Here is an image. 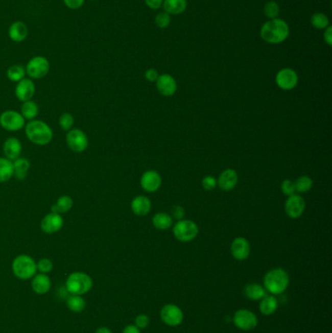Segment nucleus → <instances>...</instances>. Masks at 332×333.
<instances>
[{"mask_svg": "<svg viewBox=\"0 0 332 333\" xmlns=\"http://www.w3.org/2000/svg\"><path fill=\"white\" fill-rule=\"evenodd\" d=\"M290 35L289 25L281 19H273L266 21L260 31V36L264 41L279 44L287 40Z\"/></svg>", "mask_w": 332, "mask_h": 333, "instance_id": "obj_1", "label": "nucleus"}, {"mask_svg": "<svg viewBox=\"0 0 332 333\" xmlns=\"http://www.w3.org/2000/svg\"><path fill=\"white\" fill-rule=\"evenodd\" d=\"M263 283L265 290L272 295H280L287 291L290 284V276L287 271L275 268L266 273Z\"/></svg>", "mask_w": 332, "mask_h": 333, "instance_id": "obj_2", "label": "nucleus"}, {"mask_svg": "<svg viewBox=\"0 0 332 333\" xmlns=\"http://www.w3.org/2000/svg\"><path fill=\"white\" fill-rule=\"evenodd\" d=\"M26 134L32 144L46 146L53 138L51 128L40 120H32L26 126Z\"/></svg>", "mask_w": 332, "mask_h": 333, "instance_id": "obj_3", "label": "nucleus"}, {"mask_svg": "<svg viewBox=\"0 0 332 333\" xmlns=\"http://www.w3.org/2000/svg\"><path fill=\"white\" fill-rule=\"evenodd\" d=\"M93 279L84 272H73L65 281V290L69 294L84 295L93 289Z\"/></svg>", "mask_w": 332, "mask_h": 333, "instance_id": "obj_4", "label": "nucleus"}, {"mask_svg": "<svg viewBox=\"0 0 332 333\" xmlns=\"http://www.w3.org/2000/svg\"><path fill=\"white\" fill-rule=\"evenodd\" d=\"M12 271L16 278L21 281L31 280L37 274L36 262L27 254L18 255L12 263Z\"/></svg>", "mask_w": 332, "mask_h": 333, "instance_id": "obj_5", "label": "nucleus"}, {"mask_svg": "<svg viewBox=\"0 0 332 333\" xmlns=\"http://www.w3.org/2000/svg\"><path fill=\"white\" fill-rule=\"evenodd\" d=\"M173 233L179 242L187 243L197 237L199 228L194 221L190 219H181L175 224Z\"/></svg>", "mask_w": 332, "mask_h": 333, "instance_id": "obj_6", "label": "nucleus"}, {"mask_svg": "<svg viewBox=\"0 0 332 333\" xmlns=\"http://www.w3.org/2000/svg\"><path fill=\"white\" fill-rule=\"evenodd\" d=\"M50 70L49 61L42 56L33 57L29 61L26 67V73L32 79H40L45 77Z\"/></svg>", "mask_w": 332, "mask_h": 333, "instance_id": "obj_7", "label": "nucleus"}, {"mask_svg": "<svg viewBox=\"0 0 332 333\" xmlns=\"http://www.w3.org/2000/svg\"><path fill=\"white\" fill-rule=\"evenodd\" d=\"M233 323L242 330H251L254 329L257 324L258 320L256 315L247 309H241L235 313L233 317Z\"/></svg>", "mask_w": 332, "mask_h": 333, "instance_id": "obj_8", "label": "nucleus"}, {"mask_svg": "<svg viewBox=\"0 0 332 333\" xmlns=\"http://www.w3.org/2000/svg\"><path fill=\"white\" fill-rule=\"evenodd\" d=\"M161 320L166 323L167 325L175 327L181 324L184 319V315L182 310L175 304H167L160 312Z\"/></svg>", "mask_w": 332, "mask_h": 333, "instance_id": "obj_9", "label": "nucleus"}, {"mask_svg": "<svg viewBox=\"0 0 332 333\" xmlns=\"http://www.w3.org/2000/svg\"><path fill=\"white\" fill-rule=\"evenodd\" d=\"M0 125L10 132L19 131L25 126V118L17 111L7 110L0 115Z\"/></svg>", "mask_w": 332, "mask_h": 333, "instance_id": "obj_10", "label": "nucleus"}, {"mask_svg": "<svg viewBox=\"0 0 332 333\" xmlns=\"http://www.w3.org/2000/svg\"><path fill=\"white\" fill-rule=\"evenodd\" d=\"M66 144L73 151L80 153L85 151L88 147V137L83 131L73 129L69 130L66 135Z\"/></svg>", "mask_w": 332, "mask_h": 333, "instance_id": "obj_11", "label": "nucleus"}, {"mask_svg": "<svg viewBox=\"0 0 332 333\" xmlns=\"http://www.w3.org/2000/svg\"><path fill=\"white\" fill-rule=\"evenodd\" d=\"M276 83L281 90L290 91L298 83V75L291 68H282L276 75Z\"/></svg>", "mask_w": 332, "mask_h": 333, "instance_id": "obj_12", "label": "nucleus"}, {"mask_svg": "<svg viewBox=\"0 0 332 333\" xmlns=\"http://www.w3.org/2000/svg\"><path fill=\"white\" fill-rule=\"evenodd\" d=\"M305 206L306 204L304 199L302 198L300 195L293 194L289 196V198L286 201L284 210L288 217H290L291 219H298L303 215Z\"/></svg>", "mask_w": 332, "mask_h": 333, "instance_id": "obj_13", "label": "nucleus"}, {"mask_svg": "<svg viewBox=\"0 0 332 333\" xmlns=\"http://www.w3.org/2000/svg\"><path fill=\"white\" fill-rule=\"evenodd\" d=\"M156 87L160 94L165 97H171L177 92V81L170 74H162L159 75L156 81Z\"/></svg>", "mask_w": 332, "mask_h": 333, "instance_id": "obj_14", "label": "nucleus"}, {"mask_svg": "<svg viewBox=\"0 0 332 333\" xmlns=\"http://www.w3.org/2000/svg\"><path fill=\"white\" fill-rule=\"evenodd\" d=\"M162 184V178L158 172L150 170L143 174L140 178V185L146 192H156Z\"/></svg>", "mask_w": 332, "mask_h": 333, "instance_id": "obj_15", "label": "nucleus"}, {"mask_svg": "<svg viewBox=\"0 0 332 333\" xmlns=\"http://www.w3.org/2000/svg\"><path fill=\"white\" fill-rule=\"evenodd\" d=\"M231 253L237 260H245L249 256L250 245L244 237H237L231 244Z\"/></svg>", "mask_w": 332, "mask_h": 333, "instance_id": "obj_16", "label": "nucleus"}, {"mask_svg": "<svg viewBox=\"0 0 332 333\" xmlns=\"http://www.w3.org/2000/svg\"><path fill=\"white\" fill-rule=\"evenodd\" d=\"M41 229L47 234H54L62 229L63 226V219L60 213L51 212L42 219Z\"/></svg>", "mask_w": 332, "mask_h": 333, "instance_id": "obj_17", "label": "nucleus"}, {"mask_svg": "<svg viewBox=\"0 0 332 333\" xmlns=\"http://www.w3.org/2000/svg\"><path fill=\"white\" fill-rule=\"evenodd\" d=\"M34 93H35V85L30 78L21 79V81L17 83V86L15 88L16 97L23 103L31 101Z\"/></svg>", "mask_w": 332, "mask_h": 333, "instance_id": "obj_18", "label": "nucleus"}, {"mask_svg": "<svg viewBox=\"0 0 332 333\" xmlns=\"http://www.w3.org/2000/svg\"><path fill=\"white\" fill-rule=\"evenodd\" d=\"M52 288V281L47 274L38 273L31 279V289L34 293L44 295L50 292Z\"/></svg>", "mask_w": 332, "mask_h": 333, "instance_id": "obj_19", "label": "nucleus"}, {"mask_svg": "<svg viewBox=\"0 0 332 333\" xmlns=\"http://www.w3.org/2000/svg\"><path fill=\"white\" fill-rule=\"evenodd\" d=\"M239 181L238 174L233 169H227L223 171L218 177V184L223 191H230L236 187Z\"/></svg>", "mask_w": 332, "mask_h": 333, "instance_id": "obj_20", "label": "nucleus"}, {"mask_svg": "<svg viewBox=\"0 0 332 333\" xmlns=\"http://www.w3.org/2000/svg\"><path fill=\"white\" fill-rule=\"evenodd\" d=\"M29 34V29L28 26L21 21H16L11 23L8 29V35L9 38L13 42L21 43L25 41Z\"/></svg>", "mask_w": 332, "mask_h": 333, "instance_id": "obj_21", "label": "nucleus"}, {"mask_svg": "<svg viewBox=\"0 0 332 333\" xmlns=\"http://www.w3.org/2000/svg\"><path fill=\"white\" fill-rule=\"evenodd\" d=\"M3 151L6 158L10 161H15L20 158L21 153V144L16 137H10L6 139L3 146Z\"/></svg>", "mask_w": 332, "mask_h": 333, "instance_id": "obj_22", "label": "nucleus"}, {"mask_svg": "<svg viewBox=\"0 0 332 333\" xmlns=\"http://www.w3.org/2000/svg\"><path fill=\"white\" fill-rule=\"evenodd\" d=\"M131 208L135 216L145 217L151 209V201L143 195L136 196L131 203Z\"/></svg>", "mask_w": 332, "mask_h": 333, "instance_id": "obj_23", "label": "nucleus"}, {"mask_svg": "<svg viewBox=\"0 0 332 333\" xmlns=\"http://www.w3.org/2000/svg\"><path fill=\"white\" fill-rule=\"evenodd\" d=\"M244 294L249 300L260 301L265 295H267V291L259 283H249L244 289Z\"/></svg>", "mask_w": 332, "mask_h": 333, "instance_id": "obj_24", "label": "nucleus"}, {"mask_svg": "<svg viewBox=\"0 0 332 333\" xmlns=\"http://www.w3.org/2000/svg\"><path fill=\"white\" fill-rule=\"evenodd\" d=\"M66 306L69 311L76 314L84 312L87 307V302L82 295L69 294L66 298Z\"/></svg>", "mask_w": 332, "mask_h": 333, "instance_id": "obj_25", "label": "nucleus"}, {"mask_svg": "<svg viewBox=\"0 0 332 333\" xmlns=\"http://www.w3.org/2000/svg\"><path fill=\"white\" fill-rule=\"evenodd\" d=\"M278 309V299L274 295H265L259 303V311L265 316H270Z\"/></svg>", "mask_w": 332, "mask_h": 333, "instance_id": "obj_26", "label": "nucleus"}, {"mask_svg": "<svg viewBox=\"0 0 332 333\" xmlns=\"http://www.w3.org/2000/svg\"><path fill=\"white\" fill-rule=\"evenodd\" d=\"M164 10L169 15H178L186 9V0H164L163 1Z\"/></svg>", "mask_w": 332, "mask_h": 333, "instance_id": "obj_27", "label": "nucleus"}, {"mask_svg": "<svg viewBox=\"0 0 332 333\" xmlns=\"http://www.w3.org/2000/svg\"><path fill=\"white\" fill-rule=\"evenodd\" d=\"M13 167H14V176L18 179H23L28 176V172L30 170V161L26 158H18L15 161H13Z\"/></svg>", "mask_w": 332, "mask_h": 333, "instance_id": "obj_28", "label": "nucleus"}, {"mask_svg": "<svg viewBox=\"0 0 332 333\" xmlns=\"http://www.w3.org/2000/svg\"><path fill=\"white\" fill-rule=\"evenodd\" d=\"M152 223L156 229H169L173 224V219L167 212H157L152 219Z\"/></svg>", "mask_w": 332, "mask_h": 333, "instance_id": "obj_29", "label": "nucleus"}, {"mask_svg": "<svg viewBox=\"0 0 332 333\" xmlns=\"http://www.w3.org/2000/svg\"><path fill=\"white\" fill-rule=\"evenodd\" d=\"M14 176L13 162L7 158H0V182H5Z\"/></svg>", "mask_w": 332, "mask_h": 333, "instance_id": "obj_30", "label": "nucleus"}, {"mask_svg": "<svg viewBox=\"0 0 332 333\" xmlns=\"http://www.w3.org/2000/svg\"><path fill=\"white\" fill-rule=\"evenodd\" d=\"M73 199L70 198L69 196L63 195L58 199L57 203L55 205H53L51 209H52V212H55V213H63V212H67L70 208H73Z\"/></svg>", "mask_w": 332, "mask_h": 333, "instance_id": "obj_31", "label": "nucleus"}, {"mask_svg": "<svg viewBox=\"0 0 332 333\" xmlns=\"http://www.w3.org/2000/svg\"><path fill=\"white\" fill-rule=\"evenodd\" d=\"M21 112L25 119L32 120L38 114V105L32 101L25 102L21 105Z\"/></svg>", "mask_w": 332, "mask_h": 333, "instance_id": "obj_32", "label": "nucleus"}, {"mask_svg": "<svg viewBox=\"0 0 332 333\" xmlns=\"http://www.w3.org/2000/svg\"><path fill=\"white\" fill-rule=\"evenodd\" d=\"M26 69L21 65H12L7 70V77L12 82H19L25 78Z\"/></svg>", "mask_w": 332, "mask_h": 333, "instance_id": "obj_33", "label": "nucleus"}, {"mask_svg": "<svg viewBox=\"0 0 332 333\" xmlns=\"http://www.w3.org/2000/svg\"><path fill=\"white\" fill-rule=\"evenodd\" d=\"M294 185H295L296 192L306 193V192L310 191L311 188L313 187V180H312L311 177L302 176L296 179V181L294 182Z\"/></svg>", "mask_w": 332, "mask_h": 333, "instance_id": "obj_34", "label": "nucleus"}, {"mask_svg": "<svg viewBox=\"0 0 332 333\" xmlns=\"http://www.w3.org/2000/svg\"><path fill=\"white\" fill-rule=\"evenodd\" d=\"M312 26L315 29L323 30L326 29L329 25V19L323 13H316L313 15L311 19Z\"/></svg>", "mask_w": 332, "mask_h": 333, "instance_id": "obj_35", "label": "nucleus"}, {"mask_svg": "<svg viewBox=\"0 0 332 333\" xmlns=\"http://www.w3.org/2000/svg\"><path fill=\"white\" fill-rule=\"evenodd\" d=\"M264 12L267 18H269L270 20L273 19H277L279 14H280V6L277 2L271 0L268 1L265 6H264Z\"/></svg>", "mask_w": 332, "mask_h": 333, "instance_id": "obj_36", "label": "nucleus"}, {"mask_svg": "<svg viewBox=\"0 0 332 333\" xmlns=\"http://www.w3.org/2000/svg\"><path fill=\"white\" fill-rule=\"evenodd\" d=\"M36 267L39 273L48 275L54 269V264L52 260L49 258H42L36 263Z\"/></svg>", "mask_w": 332, "mask_h": 333, "instance_id": "obj_37", "label": "nucleus"}, {"mask_svg": "<svg viewBox=\"0 0 332 333\" xmlns=\"http://www.w3.org/2000/svg\"><path fill=\"white\" fill-rule=\"evenodd\" d=\"M156 26L160 29H166L171 23V17L166 12L159 13L155 18Z\"/></svg>", "mask_w": 332, "mask_h": 333, "instance_id": "obj_38", "label": "nucleus"}, {"mask_svg": "<svg viewBox=\"0 0 332 333\" xmlns=\"http://www.w3.org/2000/svg\"><path fill=\"white\" fill-rule=\"evenodd\" d=\"M59 123L63 131H69L74 124V118L69 113H64L60 117Z\"/></svg>", "mask_w": 332, "mask_h": 333, "instance_id": "obj_39", "label": "nucleus"}, {"mask_svg": "<svg viewBox=\"0 0 332 333\" xmlns=\"http://www.w3.org/2000/svg\"><path fill=\"white\" fill-rule=\"evenodd\" d=\"M280 188H281V192L287 196H291V195L295 194V192H296L294 182L291 179H284L281 182Z\"/></svg>", "mask_w": 332, "mask_h": 333, "instance_id": "obj_40", "label": "nucleus"}, {"mask_svg": "<svg viewBox=\"0 0 332 333\" xmlns=\"http://www.w3.org/2000/svg\"><path fill=\"white\" fill-rule=\"evenodd\" d=\"M149 323H150V319L147 315L141 314V315H138L135 317V325L139 329L146 328L149 325Z\"/></svg>", "mask_w": 332, "mask_h": 333, "instance_id": "obj_41", "label": "nucleus"}, {"mask_svg": "<svg viewBox=\"0 0 332 333\" xmlns=\"http://www.w3.org/2000/svg\"><path fill=\"white\" fill-rule=\"evenodd\" d=\"M202 185L206 190L210 191V190H214L215 188L217 187L218 180L215 177H211V176H208V177H205L203 178Z\"/></svg>", "mask_w": 332, "mask_h": 333, "instance_id": "obj_42", "label": "nucleus"}, {"mask_svg": "<svg viewBox=\"0 0 332 333\" xmlns=\"http://www.w3.org/2000/svg\"><path fill=\"white\" fill-rule=\"evenodd\" d=\"M63 3L68 9L77 10L83 6L85 0H63Z\"/></svg>", "mask_w": 332, "mask_h": 333, "instance_id": "obj_43", "label": "nucleus"}, {"mask_svg": "<svg viewBox=\"0 0 332 333\" xmlns=\"http://www.w3.org/2000/svg\"><path fill=\"white\" fill-rule=\"evenodd\" d=\"M185 215V210L184 208H182L181 206H175L173 209H172V216L174 219H177V220H181L184 218Z\"/></svg>", "mask_w": 332, "mask_h": 333, "instance_id": "obj_44", "label": "nucleus"}, {"mask_svg": "<svg viewBox=\"0 0 332 333\" xmlns=\"http://www.w3.org/2000/svg\"><path fill=\"white\" fill-rule=\"evenodd\" d=\"M145 76H146L147 81H149V82H156L157 79H158V77H159V73L154 68H149V69L146 70Z\"/></svg>", "mask_w": 332, "mask_h": 333, "instance_id": "obj_45", "label": "nucleus"}, {"mask_svg": "<svg viewBox=\"0 0 332 333\" xmlns=\"http://www.w3.org/2000/svg\"><path fill=\"white\" fill-rule=\"evenodd\" d=\"M145 1H146V5L150 9L157 10V9H159L162 6L164 0H145Z\"/></svg>", "mask_w": 332, "mask_h": 333, "instance_id": "obj_46", "label": "nucleus"}, {"mask_svg": "<svg viewBox=\"0 0 332 333\" xmlns=\"http://www.w3.org/2000/svg\"><path fill=\"white\" fill-rule=\"evenodd\" d=\"M325 32H324V34H323V38H324V41L325 43L328 45V46H331L332 45V27L328 26L326 29H324Z\"/></svg>", "mask_w": 332, "mask_h": 333, "instance_id": "obj_47", "label": "nucleus"}, {"mask_svg": "<svg viewBox=\"0 0 332 333\" xmlns=\"http://www.w3.org/2000/svg\"><path fill=\"white\" fill-rule=\"evenodd\" d=\"M122 333H141L140 332V329L137 328L135 326V324H129V325H126L123 329Z\"/></svg>", "mask_w": 332, "mask_h": 333, "instance_id": "obj_48", "label": "nucleus"}, {"mask_svg": "<svg viewBox=\"0 0 332 333\" xmlns=\"http://www.w3.org/2000/svg\"><path fill=\"white\" fill-rule=\"evenodd\" d=\"M94 333H113L106 326H100Z\"/></svg>", "mask_w": 332, "mask_h": 333, "instance_id": "obj_49", "label": "nucleus"}, {"mask_svg": "<svg viewBox=\"0 0 332 333\" xmlns=\"http://www.w3.org/2000/svg\"><path fill=\"white\" fill-rule=\"evenodd\" d=\"M90 1H97V0H90Z\"/></svg>", "mask_w": 332, "mask_h": 333, "instance_id": "obj_50", "label": "nucleus"}]
</instances>
